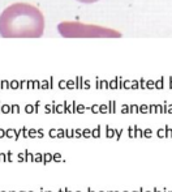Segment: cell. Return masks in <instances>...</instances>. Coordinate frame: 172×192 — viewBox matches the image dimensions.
<instances>
[{
    "mask_svg": "<svg viewBox=\"0 0 172 192\" xmlns=\"http://www.w3.org/2000/svg\"><path fill=\"white\" fill-rule=\"evenodd\" d=\"M163 192H168V189L167 188H163Z\"/></svg>",
    "mask_w": 172,
    "mask_h": 192,
    "instance_id": "37",
    "label": "cell"
},
{
    "mask_svg": "<svg viewBox=\"0 0 172 192\" xmlns=\"http://www.w3.org/2000/svg\"><path fill=\"white\" fill-rule=\"evenodd\" d=\"M4 137H5V131L0 128V139H4Z\"/></svg>",
    "mask_w": 172,
    "mask_h": 192,
    "instance_id": "28",
    "label": "cell"
},
{
    "mask_svg": "<svg viewBox=\"0 0 172 192\" xmlns=\"http://www.w3.org/2000/svg\"><path fill=\"white\" fill-rule=\"evenodd\" d=\"M151 136H153V131L150 130V128H147V130L143 131V137L145 139H151Z\"/></svg>",
    "mask_w": 172,
    "mask_h": 192,
    "instance_id": "12",
    "label": "cell"
},
{
    "mask_svg": "<svg viewBox=\"0 0 172 192\" xmlns=\"http://www.w3.org/2000/svg\"><path fill=\"white\" fill-rule=\"evenodd\" d=\"M128 136H129V139H136L134 127H129V128H128Z\"/></svg>",
    "mask_w": 172,
    "mask_h": 192,
    "instance_id": "8",
    "label": "cell"
},
{
    "mask_svg": "<svg viewBox=\"0 0 172 192\" xmlns=\"http://www.w3.org/2000/svg\"><path fill=\"white\" fill-rule=\"evenodd\" d=\"M40 192H46V191H45V189H43V188L40 187Z\"/></svg>",
    "mask_w": 172,
    "mask_h": 192,
    "instance_id": "38",
    "label": "cell"
},
{
    "mask_svg": "<svg viewBox=\"0 0 172 192\" xmlns=\"http://www.w3.org/2000/svg\"><path fill=\"white\" fill-rule=\"evenodd\" d=\"M145 192H153V191H145Z\"/></svg>",
    "mask_w": 172,
    "mask_h": 192,
    "instance_id": "40",
    "label": "cell"
},
{
    "mask_svg": "<svg viewBox=\"0 0 172 192\" xmlns=\"http://www.w3.org/2000/svg\"><path fill=\"white\" fill-rule=\"evenodd\" d=\"M9 192H16V191H9Z\"/></svg>",
    "mask_w": 172,
    "mask_h": 192,
    "instance_id": "44",
    "label": "cell"
},
{
    "mask_svg": "<svg viewBox=\"0 0 172 192\" xmlns=\"http://www.w3.org/2000/svg\"><path fill=\"white\" fill-rule=\"evenodd\" d=\"M13 113H18V107H17V106H13Z\"/></svg>",
    "mask_w": 172,
    "mask_h": 192,
    "instance_id": "31",
    "label": "cell"
},
{
    "mask_svg": "<svg viewBox=\"0 0 172 192\" xmlns=\"http://www.w3.org/2000/svg\"><path fill=\"white\" fill-rule=\"evenodd\" d=\"M45 137V133H43V130L40 128V130H38V139H43Z\"/></svg>",
    "mask_w": 172,
    "mask_h": 192,
    "instance_id": "27",
    "label": "cell"
},
{
    "mask_svg": "<svg viewBox=\"0 0 172 192\" xmlns=\"http://www.w3.org/2000/svg\"><path fill=\"white\" fill-rule=\"evenodd\" d=\"M12 161H13V153L8 152L7 153V162H12Z\"/></svg>",
    "mask_w": 172,
    "mask_h": 192,
    "instance_id": "26",
    "label": "cell"
},
{
    "mask_svg": "<svg viewBox=\"0 0 172 192\" xmlns=\"http://www.w3.org/2000/svg\"><path fill=\"white\" fill-rule=\"evenodd\" d=\"M134 131H136V137H140V139L143 137V131L141 130V128H138L137 125H134Z\"/></svg>",
    "mask_w": 172,
    "mask_h": 192,
    "instance_id": "11",
    "label": "cell"
},
{
    "mask_svg": "<svg viewBox=\"0 0 172 192\" xmlns=\"http://www.w3.org/2000/svg\"><path fill=\"white\" fill-rule=\"evenodd\" d=\"M29 192H34V191H29Z\"/></svg>",
    "mask_w": 172,
    "mask_h": 192,
    "instance_id": "50",
    "label": "cell"
},
{
    "mask_svg": "<svg viewBox=\"0 0 172 192\" xmlns=\"http://www.w3.org/2000/svg\"><path fill=\"white\" fill-rule=\"evenodd\" d=\"M35 137H38V131L37 130H29V139H35Z\"/></svg>",
    "mask_w": 172,
    "mask_h": 192,
    "instance_id": "13",
    "label": "cell"
},
{
    "mask_svg": "<svg viewBox=\"0 0 172 192\" xmlns=\"http://www.w3.org/2000/svg\"><path fill=\"white\" fill-rule=\"evenodd\" d=\"M115 131H116V141H119V140L121 139V133H123L124 131H123V130H119V131L115 130Z\"/></svg>",
    "mask_w": 172,
    "mask_h": 192,
    "instance_id": "25",
    "label": "cell"
},
{
    "mask_svg": "<svg viewBox=\"0 0 172 192\" xmlns=\"http://www.w3.org/2000/svg\"><path fill=\"white\" fill-rule=\"evenodd\" d=\"M65 137V130H57V139H64Z\"/></svg>",
    "mask_w": 172,
    "mask_h": 192,
    "instance_id": "18",
    "label": "cell"
},
{
    "mask_svg": "<svg viewBox=\"0 0 172 192\" xmlns=\"http://www.w3.org/2000/svg\"><path fill=\"white\" fill-rule=\"evenodd\" d=\"M74 137L76 139L82 137V130H74Z\"/></svg>",
    "mask_w": 172,
    "mask_h": 192,
    "instance_id": "22",
    "label": "cell"
},
{
    "mask_svg": "<svg viewBox=\"0 0 172 192\" xmlns=\"http://www.w3.org/2000/svg\"><path fill=\"white\" fill-rule=\"evenodd\" d=\"M57 31L64 38H120L121 33L99 25L82 24L77 21H63L57 25Z\"/></svg>",
    "mask_w": 172,
    "mask_h": 192,
    "instance_id": "2",
    "label": "cell"
},
{
    "mask_svg": "<svg viewBox=\"0 0 172 192\" xmlns=\"http://www.w3.org/2000/svg\"><path fill=\"white\" fill-rule=\"evenodd\" d=\"M33 111V107H31V106H28V107H26V113H31Z\"/></svg>",
    "mask_w": 172,
    "mask_h": 192,
    "instance_id": "30",
    "label": "cell"
},
{
    "mask_svg": "<svg viewBox=\"0 0 172 192\" xmlns=\"http://www.w3.org/2000/svg\"><path fill=\"white\" fill-rule=\"evenodd\" d=\"M34 162H38V163L43 162V154H42V153H35V157H34Z\"/></svg>",
    "mask_w": 172,
    "mask_h": 192,
    "instance_id": "14",
    "label": "cell"
},
{
    "mask_svg": "<svg viewBox=\"0 0 172 192\" xmlns=\"http://www.w3.org/2000/svg\"><path fill=\"white\" fill-rule=\"evenodd\" d=\"M166 139H172V130L168 127V125H166Z\"/></svg>",
    "mask_w": 172,
    "mask_h": 192,
    "instance_id": "16",
    "label": "cell"
},
{
    "mask_svg": "<svg viewBox=\"0 0 172 192\" xmlns=\"http://www.w3.org/2000/svg\"><path fill=\"white\" fill-rule=\"evenodd\" d=\"M7 162V153H0V163Z\"/></svg>",
    "mask_w": 172,
    "mask_h": 192,
    "instance_id": "23",
    "label": "cell"
},
{
    "mask_svg": "<svg viewBox=\"0 0 172 192\" xmlns=\"http://www.w3.org/2000/svg\"><path fill=\"white\" fill-rule=\"evenodd\" d=\"M157 136H158V139H166V130L159 128V130L157 131Z\"/></svg>",
    "mask_w": 172,
    "mask_h": 192,
    "instance_id": "10",
    "label": "cell"
},
{
    "mask_svg": "<svg viewBox=\"0 0 172 192\" xmlns=\"http://www.w3.org/2000/svg\"><path fill=\"white\" fill-rule=\"evenodd\" d=\"M82 110H83V107H78V113H83Z\"/></svg>",
    "mask_w": 172,
    "mask_h": 192,
    "instance_id": "33",
    "label": "cell"
},
{
    "mask_svg": "<svg viewBox=\"0 0 172 192\" xmlns=\"http://www.w3.org/2000/svg\"><path fill=\"white\" fill-rule=\"evenodd\" d=\"M153 192H163V191H160V189H158V188H157V187H155V188H154V189H153Z\"/></svg>",
    "mask_w": 172,
    "mask_h": 192,
    "instance_id": "32",
    "label": "cell"
},
{
    "mask_svg": "<svg viewBox=\"0 0 172 192\" xmlns=\"http://www.w3.org/2000/svg\"><path fill=\"white\" fill-rule=\"evenodd\" d=\"M16 133H17L16 130H13V128H9V130L5 131V137H7V139H13V140H14Z\"/></svg>",
    "mask_w": 172,
    "mask_h": 192,
    "instance_id": "5",
    "label": "cell"
},
{
    "mask_svg": "<svg viewBox=\"0 0 172 192\" xmlns=\"http://www.w3.org/2000/svg\"><path fill=\"white\" fill-rule=\"evenodd\" d=\"M132 192H140V191H132Z\"/></svg>",
    "mask_w": 172,
    "mask_h": 192,
    "instance_id": "41",
    "label": "cell"
},
{
    "mask_svg": "<svg viewBox=\"0 0 172 192\" xmlns=\"http://www.w3.org/2000/svg\"><path fill=\"white\" fill-rule=\"evenodd\" d=\"M82 136L85 139H90V137H93V132L89 130V128H85V130L82 131Z\"/></svg>",
    "mask_w": 172,
    "mask_h": 192,
    "instance_id": "7",
    "label": "cell"
},
{
    "mask_svg": "<svg viewBox=\"0 0 172 192\" xmlns=\"http://www.w3.org/2000/svg\"><path fill=\"white\" fill-rule=\"evenodd\" d=\"M65 137L67 139H73L74 137V131L73 130H65Z\"/></svg>",
    "mask_w": 172,
    "mask_h": 192,
    "instance_id": "15",
    "label": "cell"
},
{
    "mask_svg": "<svg viewBox=\"0 0 172 192\" xmlns=\"http://www.w3.org/2000/svg\"><path fill=\"white\" fill-rule=\"evenodd\" d=\"M123 192H129V191H123Z\"/></svg>",
    "mask_w": 172,
    "mask_h": 192,
    "instance_id": "45",
    "label": "cell"
},
{
    "mask_svg": "<svg viewBox=\"0 0 172 192\" xmlns=\"http://www.w3.org/2000/svg\"><path fill=\"white\" fill-rule=\"evenodd\" d=\"M91 132H93V137H94V139H99V137H100V127L98 125L95 130H93Z\"/></svg>",
    "mask_w": 172,
    "mask_h": 192,
    "instance_id": "9",
    "label": "cell"
},
{
    "mask_svg": "<svg viewBox=\"0 0 172 192\" xmlns=\"http://www.w3.org/2000/svg\"><path fill=\"white\" fill-rule=\"evenodd\" d=\"M76 192H81V191H76Z\"/></svg>",
    "mask_w": 172,
    "mask_h": 192,
    "instance_id": "49",
    "label": "cell"
},
{
    "mask_svg": "<svg viewBox=\"0 0 172 192\" xmlns=\"http://www.w3.org/2000/svg\"><path fill=\"white\" fill-rule=\"evenodd\" d=\"M88 192H94V191H93V189H91V188L89 187V188H88Z\"/></svg>",
    "mask_w": 172,
    "mask_h": 192,
    "instance_id": "35",
    "label": "cell"
},
{
    "mask_svg": "<svg viewBox=\"0 0 172 192\" xmlns=\"http://www.w3.org/2000/svg\"><path fill=\"white\" fill-rule=\"evenodd\" d=\"M99 192H104V191H99Z\"/></svg>",
    "mask_w": 172,
    "mask_h": 192,
    "instance_id": "51",
    "label": "cell"
},
{
    "mask_svg": "<svg viewBox=\"0 0 172 192\" xmlns=\"http://www.w3.org/2000/svg\"><path fill=\"white\" fill-rule=\"evenodd\" d=\"M20 192H25V191H20Z\"/></svg>",
    "mask_w": 172,
    "mask_h": 192,
    "instance_id": "46",
    "label": "cell"
},
{
    "mask_svg": "<svg viewBox=\"0 0 172 192\" xmlns=\"http://www.w3.org/2000/svg\"><path fill=\"white\" fill-rule=\"evenodd\" d=\"M80 3H83V4H93V3H97L99 0H77Z\"/></svg>",
    "mask_w": 172,
    "mask_h": 192,
    "instance_id": "20",
    "label": "cell"
},
{
    "mask_svg": "<svg viewBox=\"0 0 172 192\" xmlns=\"http://www.w3.org/2000/svg\"><path fill=\"white\" fill-rule=\"evenodd\" d=\"M138 191H140V192H145V189H143V188H140Z\"/></svg>",
    "mask_w": 172,
    "mask_h": 192,
    "instance_id": "36",
    "label": "cell"
},
{
    "mask_svg": "<svg viewBox=\"0 0 172 192\" xmlns=\"http://www.w3.org/2000/svg\"><path fill=\"white\" fill-rule=\"evenodd\" d=\"M0 192H5V191H0Z\"/></svg>",
    "mask_w": 172,
    "mask_h": 192,
    "instance_id": "47",
    "label": "cell"
},
{
    "mask_svg": "<svg viewBox=\"0 0 172 192\" xmlns=\"http://www.w3.org/2000/svg\"><path fill=\"white\" fill-rule=\"evenodd\" d=\"M114 192H119V191H114Z\"/></svg>",
    "mask_w": 172,
    "mask_h": 192,
    "instance_id": "48",
    "label": "cell"
},
{
    "mask_svg": "<svg viewBox=\"0 0 172 192\" xmlns=\"http://www.w3.org/2000/svg\"><path fill=\"white\" fill-rule=\"evenodd\" d=\"M64 192H71V191H69V189H68V188L65 187V188H64Z\"/></svg>",
    "mask_w": 172,
    "mask_h": 192,
    "instance_id": "34",
    "label": "cell"
},
{
    "mask_svg": "<svg viewBox=\"0 0 172 192\" xmlns=\"http://www.w3.org/2000/svg\"><path fill=\"white\" fill-rule=\"evenodd\" d=\"M107 192H114V191H107Z\"/></svg>",
    "mask_w": 172,
    "mask_h": 192,
    "instance_id": "42",
    "label": "cell"
},
{
    "mask_svg": "<svg viewBox=\"0 0 172 192\" xmlns=\"http://www.w3.org/2000/svg\"><path fill=\"white\" fill-rule=\"evenodd\" d=\"M52 158H54V154L52 153H45L43 154V165H47V163H50L51 161H52Z\"/></svg>",
    "mask_w": 172,
    "mask_h": 192,
    "instance_id": "4",
    "label": "cell"
},
{
    "mask_svg": "<svg viewBox=\"0 0 172 192\" xmlns=\"http://www.w3.org/2000/svg\"><path fill=\"white\" fill-rule=\"evenodd\" d=\"M17 159H18V162H25V152L24 153H18L17 154Z\"/></svg>",
    "mask_w": 172,
    "mask_h": 192,
    "instance_id": "19",
    "label": "cell"
},
{
    "mask_svg": "<svg viewBox=\"0 0 172 192\" xmlns=\"http://www.w3.org/2000/svg\"><path fill=\"white\" fill-rule=\"evenodd\" d=\"M46 192H52V191H46Z\"/></svg>",
    "mask_w": 172,
    "mask_h": 192,
    "instance_id": "43",
    "label": "cell"
},
{
    "mask_svg": "<svg viewBox=\"0 0 172 192\" xmlns=\"http://www.w3.org/2000/svg\"><path fill=\"white\" fill-rule=\"evenodd\" d=\"M59 192H64V191H63V189H61V188H60V189H59Z\"/></svg>",
    "mask_w": 172,
    "mask_h": 192,
    "instance_id": "39",
    "label": "cell"
},
{
    "mask_svg": "<svg viewBox=\"0 0 172 192\" xmlns=\"http://www.w3.org/2000/svg\"><path fill=\"white\" fill-rule=\"evenodd\" d=\"M34 153H30L29 150H25V162H34Z\"/></svg>",
    "mask_w": 172,
    "mask_h": 192,
    "instance_id": "6",
    "label": "cell"
},
{
    "mask_svg": "<svg viewBox=\"0 0 172 192\" xmlns=\"http://www.w3.org/2000/svg\"><path fill=\"white\" fill-rule=\"evenodd\" d=\"M169 192H172V191H169Z\"/></svg>",
    "mask_w": 172,
    "mask_h": 192,
    "instance_id": "52",
    "label": "cell"
},
{
    "mask_svg": "<svg viewBox=\"0 0 172 192\" xmlns=\"http://www.w3.org/2000/svg\"><path fill=\"white\" fill-rule=\"evenodd\" d=\"M116 136V131L112 130L110 125H106V137L107 139H114Z\"/></svg>",
    "mask_w": 172,
    "mask_h": 192,
    "instance_id": "3",
    "label": "cell"
},
{
    "mask_svg": "<svg viewBox=\"0 0 172 192\" xmlns=\"http://www.w3.org/2000/svg\"><path fill=\"white\" fill-rule=\"evenodd\" d=\"M22 137H24V139H29V131L26 130L25 127L22 128Z\"/></svg>",
    "mask_w": 172,
    "mask_h": 192,
    "instance_id": "24",
    "label": "cell"
},
{
    "mask_svg": "<svg viewBox=\"0 0 172 192\" xmlns=\"http://www.w3.org/2000/svg\"><path fill=\"white\" fill-rule=\"evenodd\" d=\"M3 113H9V107H8V106H4V107H3Z\"/></svg>",
    "mask_w": 172,
    "mask_h": 192,
    "instance_id": "29",
    "label": "cell"
},
{
    "mask_svg": "<svg viewBox=\"0 0 172 192\" xmlns=\"http://www.w3.org/2000/svg\"><path fill=\"white\" fill-rule=\"evenodd\" d=\"M61 159H63V158H61V153H54V158H52L54 162L57 163V162H60Z\"/></svg>",
    "mask_w": 172,
    "mask_h": 192,
    "instance_id": "17",
    "label": "cell"
},
{
    "mask_svg": "<svg viewBox=\"0 0 172 192\" xmlns=\"http://www.w3.org/2000/svg\"><path fill=\"white\" fill-rule=\"evenodd\" d=\"M45 31V16L29 3L8 5L0 14V35L3 38H40Z\"/></svg>",
    "mask_w": 172,
    "mask_h": 192,
    "instance_id": "1",
    "label": "cell"
},
{
    "mask_svg": "<svg viewBox=\"0 0 172 192\" xmlns=\"http://www.w3.org/2000/svg\"><path fill=\"white\" fill-rule=\"evenodd\" d=\"M48 135H50L51 139H56L57 137V131L56 130H50V133Z\"/></svg>",
    "mask_w": 172,
    "mask_h": 192,
    "instance_id": "21",
    "label": "cell"
}]
</instances>
